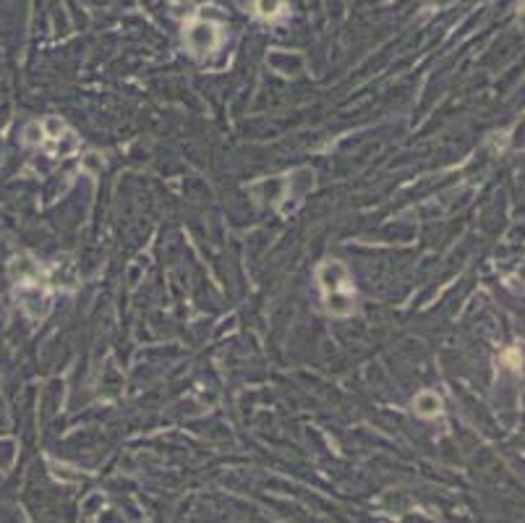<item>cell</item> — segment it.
<instances>
[{"mask_svg":"<svg viewBox=\"0 0 525 523\" xmlns=\"http://www.w3.org/2000/svg\"><path fill=\"white\" fill-rule=\"evenodd\" d=\"M316 275H319V283H322L327 309L332 314H350L353 312L355 288L348 270H345V264H340V262L334 259L324 262Z\"/></svg>","mask_w":525,"mask_h":523,"instance_id":"cell-1","label":"cell"},{"mask_svg":"<svg viewBox=\"0 0 525 523\" xmlns=\"http://www.w3.org/2000/svg\"><path fill=\"white\" fill-rule=\"evenodd\" d=\"M257 11L259 16H264V19H275V16L282 11V0H259Z\"/></svg>","mask_w":525,"mask_h":523,"instance_id":"cell-4","label":"cell"},{"mask_svg":"<svg viewBox=\"0 0 525 523\" xmlns=\"http://www.w3.org/2000/svg\"><path fill=\"white\" fill-rule=\"evenodd\" d=\"M413 405H416V411L421 416H437V414H439V408H442V401L434 395V392L426 390V392H421V395H418Z\"/></svg>","mask_w":525,"mask_h":523,"instance_id":"cell-3","label":"cell"},{"mask_svg":"<svg viewBox=\"0 0 525 523\" xmlns=\"http://www.w3.org/2000/svg\"><path fill=\"white\" fill-rule=\"evenodd\" d=\"M217 42H220L217 29L207 22H193L186 32V45L193 50V55H209L217 47Z\"/></svg>","mask_w":525,"mask_h":523,"instance_id":"cell-2","label":"cell"}]
</instances>
